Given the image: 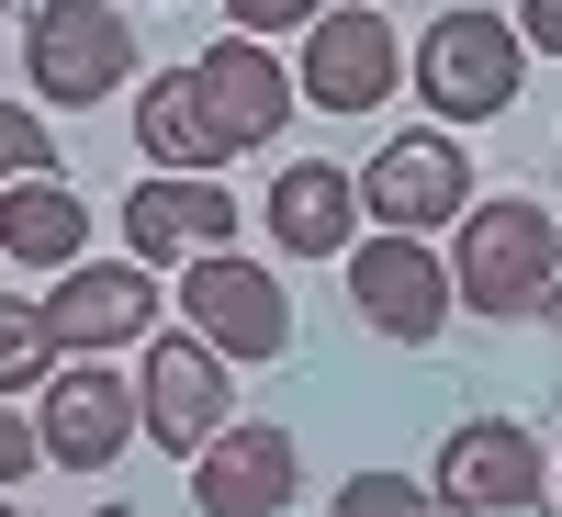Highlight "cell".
Here are the masks:
<instances>
[{"label":"cell","instance_id":"cell-23","mask_svg":"<svg viewBox=\"0 0 562 517\" xmlns=\"http://www.w3.org/2000/svg\"><path fill=\"white\" fill-rule=\"evenodd\" d=\"M506 23H518V45H529V57H562V0H518Z\"/></svg>","mask_w":562,"mask_h":517},{"label":"cell","instance_id":"cell-13","mask_svg":"<svg viewBox=\"0 0 562 517\" xmlns=\"http://www.w3.org/2000/svg\"><path fill=\"white\" fill-rule=\"evenodd\" d=\"M34 439H45V461H68V473H113V461L135 450V383H124L113 360H68V371H45Z\"/></svg>","mask_w":562,"mask_h":517},{"label":"cell","instance_id":"cell-3","mask_svg":"<svg viewBox=\"0 0 562 517\" xmlns=\"http://www.w3.org/2000/svg\"><path fill=\"white\" fill-rule=\"evenodd\" d=\"M439 517H551V450L518 416H461L428 461Z\"/></svg>","mask_w":562,"mask_h":517},{"label":"cell","instance_id":"cell-4","mask_svg":"<svg viewBox=\"0 0 562 517\" xmlns=\"http://www.w3.org/2000/svg\"><path fill=\"white\" fill-rule=\"evenodd\" d=\"M23 79L45 90L57 113H90L135 79V23L113 0H34L23 12Z\"/></svg>","mask_w":562,"mask_h":517},{"label":"cell","instance_id":"cell-20","mask_svg":"<svg viewBox=\"0 0 562 517\" xmlns=\"http://www.w3.org/2000/svg\"><path fill=\"white\" fill-rule=\"evenodd\" d=\"M34 169H57L45 113H34V102H0V180H34Z\"/></svg>","mask_w":562,"mask_h":517},{"label":"cell","instance_id":"cell-12","mask_svg":"<svg viewBox=\"0 0 562 517\" xmlns=\"http://www.w3.org/2000/svg\"><path fill=\"white\" fill-rule=\"evenodd\" d=\"M203 248H237V192H225L214 169H158V180L124 192V259L180 270Z\"/></svg>","mask_w":562,"mask_h":517},{"label":"cell","instance_id":"cell-15","mask_svg":"<svg viewBox=\"0 0 562 517\" xmlns=\"http://www.w3.org/2000/svg\"><path fill=\"white\" fill-rule=\"evenodd\" d=\"M270 248L281 259H349L360 248V169H338V158H281L270 169Z\"/></svg>","mask_w":562,"mask_h":517},{"label":"cell","instance_id":"cell-5","mask_svg":"<svg viewBox=\"0 0 562 517\" xmlns=\"http://www.w3.org/2000/svg\"><path fill=\"white\" fill-rule=\"evenodd\" d=\"M338 270H349L360 326H371V338H394V349H439V326L461 315V293H450V248H428V237H394V225H371V237H360Z\"/></svg>","mask_w":562,"mask_h":517},{"label":"cell","instance_id":"cell-26","mask_svg":"<svg viewBox=\"0 0 562 517\" xmlns=\"http://www.w3.org/2000/svg\"><path fill=\"white\" fill-rule=\"evenodd\" d=\"M551 506H562V473H551Z\"/></svg>","mask_w":562,"mask_h":517},{"label":"cell","instance_id":"cell-11","mask_svg":"<svg viewBox=\"0 0 562 517\" xmlns=\"http://www.w3.org/2000/svg\"><path fill=\"white\" fill-rule=\"evenodd\" d=\"M304 495V450L281 416H225V428L192 450V506L203 517H281Z\"/></svg>","mask_w":562,"mask_h":517},{"label":"cell","instance_id":"cell-1","mask_svg":"<svg viewBox=\"0 0 562 517\" xmlns=\"http://www.w3.org/2000/svg\"><path fill=\"white\" fill-rule=\"evenodd\" d=\"M450 293L484 326L562 315V225H551V203H518V192L484 203L473 192V214L450 225Z\"/></svg>","mask_w":562,"mask_h":517},{"label":"cell","instance_id":"cell-2","mask_svg":"<svg viewBox=\"0 0 562 517\" xmlns=\"http://www.w3.org/2000/svg\"><path fill=\"white\" fill-rule=\"evenodd\" d=\"M416 102H428V124H495V113H518V90H529V45L506 12H484V0H461V12H439L428 34H416Z\"/></svg>","mask_w":562,"mask_h":517},{"label":"cell","instance_id":"cell-18","mask_svg":"<svg viewBox=\"0 0 562 517\" xmlns=\"http://www.w3.org/2000/svg\"><path fill=\"white\" fill-rule=\"evenodd\" d=\"M45 360H57V338H45V304H23V293H0V394H45Z\"/></svg>","mask_w":562,"mask_h":517},{"label":"cell","instance_id":"cell-24","mask_svg":"<svg viewBox=\"0 0 562 517\" xmlns=\"http://www.w3.org/2000/svg\"><path fill=\"white\" fill-rule=\"evenodd\" d=\"M90 517H135V506H90Z\"/></svg>","mask_w":562,"mask_h":517},{"label":"cell","instance_id":"cell-17","mask_svg":"<svg viewBox=\"0 0 562 517\" xmlns=\"http://www.w3.org/2000/svg\"><path fill=\"white\" fill-rule=\"evenodd\" d=\"M135 147H147V169H225V135L203 113L192 68H158L147 90H135Z\"/></svg>","mask_w":562,"mask_h":517},{"label":"cell","instance_id":"cell-22","mask_svg":"<svg viewBox=\"0 0 562 517\" xmlns=\"http://www.w3.org/2000/svg\"><path fill=\"white\" fill-rule=\"evenodd\" d=\"M34 461H45V439H34V416H23L12 394H0V495H12V484L34 473Z\"/></svg>","mask_w":562,"mask_h":517},{"label":"cell","instance_id":"cell-27","mask_svg":"<svg viewBox=\"0 0 562 517\" xmlns=\"http://www.w3.org/2000/svg\"><path fill=\"white\" fill-rule=\"evenodd\" d=\"M0 23H12V0H0Z\"/></svg>","mask_w":562,"mask_h":517},{"label":"cell","instance_id":"cell-19","mask_svg":"<svg viewBox=\"0 0 562 517\" xmlns=\"http://www.w3.org/2000/svg\"><path fill=\"white\" fill-rule=\"evenodd\" d=\"M326 517H439V495L416 473H349L338 495H326Z\"/></svg>","mask_w":562,"mask_h":517},{"label":"cell","instance_id":"cell-16","mask_svg":"<svg viewBox=\"0 0 562 517\" xmlns=\"http://www.w3.org/2000/svg\"><path fill=\"white\" fill-rule=\"evenodd\" d=\"M0 259H23V270H79L90 259V203L68 192L57 169L0 180Z\"/></svg>","mask_w":562,"mask_h":517},{"label":"cell","instance_id":"cell-7","mask_svg":"<svg viewBox=\"0 0 562 517\" xmlns=\"http://www.w3.org/2000/svg\"><path fill=\"white\" fill-rule=\"evenodd\" d=\"M180 326L259 371V360L293 349V293H281V270H259V259L203 248V259H180Z\"/></svg>","mask_w":562,"mask_h":517},{"label":"cell","instance_id":"cell-25","mask_svg":"<svg viewBox=\"0 0 562 517\" xmlns=\"http://www.w3.org/2000/svg\"><path fill=\"white\" fill-rule=\"evenodd\" d=\"M0 517H23V506H12V495H0Z\"/></svg>","mask_w":562,"mask_h":517},{"label":"cell","instance_id":"cell-21","mask_svg":"<svg viewBox=\"0 0 562 517\" xmlns=\"http://www.w3.org/2000/svg\"><path fill=\"white\" fill-rule=\"evenodd\" d=\"M315 12H326V0H225V34H259L270 45V34H304Z\"/></svg>","mask_w":562,"mask_h":517},{"label":"cell","instance_id":"cell-6","mask_svg":"<svg viewBox=\"0 0 562 517\" xmlns=\"http://www.w3.org/2000/svg\"><path fill=\"white\" fill-rule=\"evenodd\" d=\"M360 214L394 225V237H439V225H461V214H473V158H461V135L450 124L383 135L371 169H360Z\"/></svg>","mask_w":562,"mask_h":517},{"label":"cell","instance_id":"cell-10","mask_svg":"<svg viewBox=\"0 0 562 517\" xmlns=\"http://www.w3.org/2000/svg\"><path fill=\"white\" fill-rule=\"evenodd\" d=\"M45 338L57 360H102V349H135L158 338V270L147 259H79L45 281Z\"/></svg>","mask_w":562,"mask_h":517},{"label":"cell","instance_id":"cell-14","mask_svg":"<svg viewBox=\"0 0 562 517\" xmlns=\"http://www.w3.org/2000/svg\"><path fill=\"white\" fill-rule=\"evenodd\" d=\"M192 79H203V113H214V135H225V158H248V147H270L281 124H293V68L270 57L259 34H225V45H203L192 57Z\"/></svg>","mask_w":562,"mask_h":517},{"label":"cell","instance_id":"cell-8","mask_svg":"<svg viewBox=\"0 0 562 517\" xmlns=\"http://www.w3.org/2000/svg\"><path fill=\"white\" fill-rule=\"evenodd\" d=\"M225 416H237V360H225L214 338H192V326L147 338V360H135V428H147L158 450L192 461Z\"/></svg>","mask_w":562,"mask_h":517},{"label":"cell","instance_id":"cell-9","mask_svg":"<svg viewBox=\"0 0 562 517\" xmlns=\"http://www.w3.org/2000/svg\"><path fill=\"white\" fill-rule=\"evenodd\" d=\"M293 90H304L315 113H383L394 90H405V45H394V23L371 12V0H326V12L304 23Z\"/></svg>","mask_w":562,"mask_h":517}]
</instances>
